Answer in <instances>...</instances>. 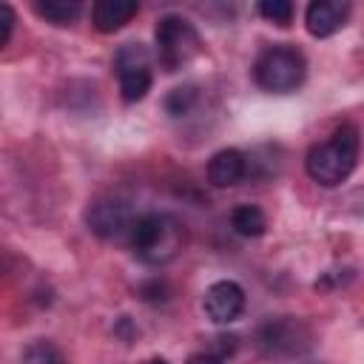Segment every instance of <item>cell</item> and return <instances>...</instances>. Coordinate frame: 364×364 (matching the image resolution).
Listing matches in <instances>:
<instances>
[{
    "label": "cell",
    "instance_id": "obj_1",
    "mask_svg": "<svg viewBox=\"0 0 364 364\" xmlns=\"http://www.w3.org/2000/svg\"><path fill=\"white\" fill-rule=\"evenodd\" d=\"M128 242L139 262L168 264L185 245V225L171 213H142L131 222Z\"/></svg>",
    "mask_w": 364,
    "mask_h": 364
},
{
    "label": "cell",
    "instance_id": "obj_2",
    "mask_svg": "<svg viewBox=\"0 0 364 364\" xmlns=\"http://www.w3.org/2000/svg\"><path fill=\"white\" fill-rule=\"evenodd\" d=\"M355 162H358V131L353 125H341L330 139L307 151L304 168L313 182L324 188H336L353 173Z\"/></svg>",
    "mask_w": 364,
    "mask_h": 364
},
{
    "label": "cell",
    "instance_id": "obj_3",
    "mask_svg": "<svg viewBox=\"0 0 364 364\" xmlns=\"http://www.w3.org/2000/svg\"><path fill=\"white\" fill-rule=\"evenodd\" d=\"M304 74H307L304 54L296 46H287V43L264 48L256 57V65H253V77H256L259 88L267 91V94H290V91H296L304 82Z\"/></svg>",
    "mask_w": 364,
    "mask_h": 364
},
{
    "label": "cell",
    "instance_id": "obj_4",
    "mask_svg": "<svg viewBox=\"0 0 364 364\" xmlns=\"http://www.w3.org/2000/svg\"><path fill=\"white\" fill-rule=\"evenodd\" d=\"M154 40H156V60L165 71H179L202 48V40H199V31L193 28V23L179 14H165L156 23Z\"/></svg>",
    "mask_w": 364,
    "mask_h": 364
},
{
    "label": "cell",
    "instance_id": "obj_5",
    "mask_svg": "<svg viewBox=\"0 0 364 364\" xmlns=\"http://www.w3.org/2000/svg\"><path fill=\"white\" fill-rule=\"evenodd\" d=\"M256 347L267 358H296L310 350V330L290 316L282 318H267L256 330Z\"/></svg>",
    "mask_w": 364,
    "mask_h": 364
},
{
    "label": "cell",
    "instance_id": "obj_6",
    "mask_svg": "<svg viewBox=\"0 0 364 364\" xmlns=\"http://www.w3.org/2000/svg\"><path fill=\"white\" fill-rule=\"evenodd\" d=\"M154 60L142 43H125L114 54V71L119 80V94L125 102H136L151 91L154 82Z\"/></svg>",
    "mask_w": 364,
    "mask_h": 364
},
{
    "label": "cell",
    "instance_id": "obj_7",
    "mask_svg": "<svg viewBox=\"0 0 364 364\" xmlns=\"http://www.w3.org/2000/svg\"><path fill=\"white\" fill-rule=\"evenodd\" d=\"M245 304H247V299H245L242 284H236L230 279L213 282L202 299V310L213 324H233L245 313Z\"/></svg>",
    "mask_w": 364,
    "mask_h": 364
},
{
    "label": "cell",
    "instance_id": "obj_8",
    "mask_svg": "<svg viewBox=\"0 0 364 364\" xmlns=\"http://www.w3.org/2000/svg\"><path fill=\"white\" fill-rule=\"evenodd\" d=\"M85 222L91 228V233H97L100 239H119L131 230V210L125 202L114 199V196H105V199H97L88 205L85 210Z\"/></svg>",
    "mask_w": 364,
    "mask_h": 364
},
{
    "label": "cell",
    "instance_id": "obj_9",
    "mask_svg": "<svg viewBox=\"0 0 364 364\" xmlns=\"http://www.w3.org/2000/svg\"><path fill=\"white\" fill-rule=\"evenodd\" d=\"M347 14H350L347 0H316L304 11V26L313 37H330L347 23Z\"/></svg>",
    "mask_w": 364,
    "mask_h": 364
},
{
    "label": "cell",
    "instance_id": "obj_10",
    "mask_svg": "<svg viewBox=\"0 0 364 364\" xmlns=\"http://www.w3.org/2000/svg\"><path fill=\"white\" fill-rule=\"evenodd\" d=\"M247 173V156L236 148H222L208 162V182L213 188H233Z\"/></svg>",
    "mask_w": 364,
    "mask_h": 364
},
{
    "label": "cell",
    "instance_id": "obj_11",
    "mask_svg": "<svg viewBox=\"0 0 364 364\" xmlns=\"http://www.w3.org/2000/svg\"><path fill=\"white\" fill-rule=\"evenodd\" d=\"M136 11H139V3H134V0H100V3H94L91 17H94L97 31L114 34V31H119L125 23H131V17H134Z\"/></svg>",
    "mask_w": 364,
    "mask_h": 364
},
{
    "label": "cell",
    "instance_id": "obj_12",
    "mask_svg": "<svg viewBox=\"0 0 364 364\" xmlns=\"http://www.w3.org/2000/svg\"><path fill=\"white\" fill-rule=\"evenodd\" d=\"M230 225L239 236L245 239H256L267 230V216L259 205H236L233 213H230Z\"/></svg>",
    "mask_w": 364,
    "mask_h": 364
},
{
    "label": "cell",
    "instance_id": "obj_13",
    "mask_svg": "<svg viewBox=\"0 0 364 364\" xmlns=\"http://www.w3.org/2000/svg\"><path fill=\"white\" fill-rule=\"evenodd\" d=\"M34 9H37V14L46 17L48 23H54V26H68V23H74V20L80 17L82 3H77V0H40V3H34Z\"/></svg>",
    "mask_w": 364,
    "mask_h": 364
},
{
    "label": "cell",
    "instance_id": "obj_14",
    "mask_svg": "<svg viewBox=\"0 0 364 364\" xmlns=\"http://www.w3.org/2000/svg\"><path fill=\"white\" fill-rule=\"evenodd\" d=\"M196 102H199V88L196 85H176L165 97V111L171 117H185L196 108Z\"/></svg>",
    "mask_w": 364,
    "mask_h": 364
},
{
    "label": "cell",
    "instance_id": "obj_15",
    "mask_svg": "<svg viewBox=\"0 0 364 364\" xmlns=\"http://www.w3.org/2000/svg\"><path fill=\"white\" fill-rule=\"evenodd\" d=\"M259 14L276 26H287L293 20V3L290 0H264V3H259Z\"/></svg>",
    "mask_w": 364,
    "mask_h": 364
},
{
    "label": "cell",
    "instance_id": "obj_16",
    "mask_svg": "<svg viewBox=\"0 0 364 364\" xmlns=\"http://www.w3.org/2000/svg\"><path fill=\"white\" fill-rule=\"evenodd\" d=\"M20 364H63V361H60V353H57L51 344L37 341V344H31V347L23 353V361H20Z\"/></svg>",
    "mask_w": 364,
    "mask_h": 364
},
{
    "label": "cell",
    "instance_id": "obj_17",
    "mask_svg": "<svg viewBox=\"0 0 364 364\" xmlns=\"http://www.w3.org/2000/svg\"><path fill=\"white\" fill-rule=\"evenodd\" d=\"M139 296L145 301H165L171 296V290H168V284L162 279H151V282H142L139 284Z\"/></svg>",
    "mask_w": 364,
    "mask_h": 364
},
{
    "label": "cell",
    "instance_id": "obj_18",
    "mask_svg": "<svg viewBox=\"0 0 364 364\" xmlns=\"http://www.w3.org/2000/svg\"><path fill=\"white\" fill-rule=\"evenodd\" d=\"M14 9L9 6V3H0V48L9 43V37H11V31H14Z\"/></svg>",
    "mask_w": 364,
    "mask_h": 364
},
{
    "label": "cell",
    "instance_id": "obj_19",
    "mask_svg": "<svg viewBox=\"0 0 364 364\" xmlns=\"http://www.w3.org/2000/svg\"><path fill=\"white\" fill-rule=\"evenodd\" d=\"M236 341H239L236 336H219V338H213V347H210L208 353H213V355H219V358L225 361V358L236 350Z\"/></svg>",
    "mask_w": 364,
    "mask_h": 364
},
{
    "label": "cell",
    "instance_id": "obj_20",
    "mask_svg": "<svg viewBox=\"0 0 364 364\" xmlns=\"http://www.w3.org/2000/svg\"><path fill=\"white\" fill-rule=\"evenodd\" d=\"M188 364H225V361L219 355H213V353H196V355L188 358Z\"/></svg>",
    "mask_w": 364,
    "mask_h": 364
},
{
    "label": "cell",
    "instance_id": "obj_21",
    "mask_svg": "<svg viewBox=\"0 0 364 364\" xmlns=\"http://www.w3.org/2000/svg\"><path fill=\"white\" fill-rule=\"evenodd\" d=\"M145 364H168V361H165V358H148Z\"/></svg>",
    "mask_w": 364,
    "mask_h": 364
}]
</instances>
